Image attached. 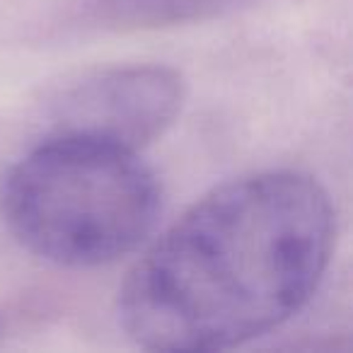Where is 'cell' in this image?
<instances>
[{
	"mask_svg": "<svg viewBox=\"0 0 353 353\" xmlns=\"http://www.w3.org/2000/svg\"><path fill=\"white\" fill-rule=\"evenodd\" d=\"M334 237L332 199L310 174L232 179L148 247L119 290V322L148 351L242 346L305 307Z\"/></svg>",
	"mask_w": 353,
	"mask_h": 353,
	"instance_id": "obj_1",
	"label": "cell"
},
{
	"mask_svg": "<svg viewBox=\"0 0 353 353\" xmlns=\"http://www.w3.org/2000/svg\"><path fill=\"white\" fill-rule=\"evenodd\" d=\"M221 0H102L109 17L128 27H170L211 12Z\"/></svg>",
	"mask_w": 353,
	"mask_h": 353,
	"instance_id": "obj_4",
	"label": "cell"
},
{
	"mask_svg": "<svg viewBox=\"0 0 353 353\" xmlns=\"http://www.w3.org/2000/svg\"><path fill=\"white\" fill-rule=\"evenodd\" d=\"M0 203L30 252L90 269L131 254L152 235L162 192L136 150L54 133L12 165Z\"/></svg>",
	"mask_w": 353,
	"mask_h": 353,
	"instance_id": "obj_2",
	"label": "cell"
},
{
	"mask_svg": "<svg viewBox=\"0 0 353 353\" xmlns=\"http://www.w3.org/2000/svg\"><path fill=\"white\" fill-rule=\"evenodd\" d=\"M184 97L187 83L170 65L104 68L85 75L56 99L54 133H75L138 150L176 121Z\"/></svg>",
	"mask_w": 353,
	"mask_h": 353,
	"instance_id": "obj_3",
	"label": "cell"
}]
</instances>
